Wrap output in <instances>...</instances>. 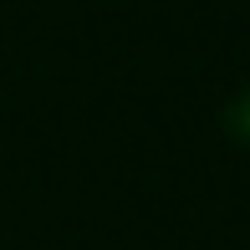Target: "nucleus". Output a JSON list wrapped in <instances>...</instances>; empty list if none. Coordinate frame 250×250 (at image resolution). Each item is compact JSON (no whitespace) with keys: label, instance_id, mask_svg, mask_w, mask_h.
I'll use <instances>...</instances> for the list:
<instances>
[{"label":"nucleus","instance_id":"1","mask_svg":"<svg viewBox=\"0 0 250 250\" xmlns=\"http://www.w3.org/2000/svg\"><path fill=\"white\" fill-rule=\"evenodd\" d=\"M225 133H230L235 143H245V148H250V87L230 97V107H225Z\"/></svg>","mask_w":250,"mask_h":250}]
</instances>
